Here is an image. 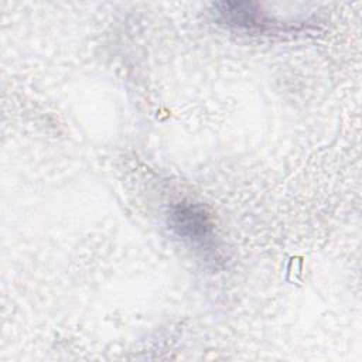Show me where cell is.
I'll use <instances>...</instances> for the list:
<instances>
[{"label":"cell","mask_w":362,"mask_h":362,"mask_svg":"<svg viewBox=\"0 0 362 362\" xmlns=\"http://www.w3.org/2000/svg\"><path fill=\"white\" fill-rule=\"evenodd\" d=\"M216 20L228 27L246 33H288L303 28L269 16L257 3L252 1H221L214 4Z\"/></svg>","instance_id":"6da1fadb"},{"label":"cell","mask_w":362,"mask_h":362,"mask_svg":"<svg viewBox=\"0 0 362 362\" xmlns=\"http://www.w3.org/2000/svg\"><path fill=\"white\" fill-rule=\"evenodd\" d=\"M170 226L195 246L208 247L214 238V223L205 209L194 202H178L170 212Z\"/></svg>","instance_id":"7a4b0ae2"}]
</instances>
